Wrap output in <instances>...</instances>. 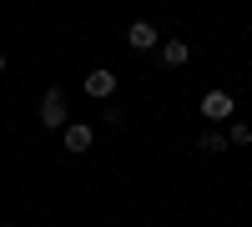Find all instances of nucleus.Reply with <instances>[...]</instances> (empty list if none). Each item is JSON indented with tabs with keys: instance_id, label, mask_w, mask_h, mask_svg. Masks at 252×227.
<instances>
[{
	"instance_id": "2",
	"label": "nucleus",
	"mask_w": 252,
	"mask_h": 227,
	"mask_svg": "<svg viewBox=\"0 0 252 227\" xmlns=\"http://www.w3.org/2000/svg\"><path fill=\"white\" fill-rule=\"evenodd\" d=\"M126 46H131V51H157L161 35H157L152 20H131V26H126Z\"/></svg>"
},
{
	"instance_id": "9",
	"label": "nucleus",
	"mask_w": 252,
	"mask_h": 227,
	"mask_svg": "<svg viewBox=\"0 0 252 227\" xmlns=\"http://www.w3.org/2000/svg\"><path fill=\"white\" fill-rule=\"evenodd\" d=\"M0 76H5V51H0Z\"/></svg>"
},
{
	"instance_id": "3",
	"label": "nucleus",
	"mask_w": 252,
	"mask_h": 227,
	"mask_svg": "<svg viewBox=\"0 0 252 227\" xmlns=\"http://www.w3.org/2000/svg\"><path fill=\"white\" fill-rule=\"evenodd\" d=\"M61 141H66V152H91V141H96V131L86 127V121H66V127H61Z\"/></svg>"
},
{
	"instance_id": "6",
	"label": "nucleus",
	"mask_w": 252,
	"mask_h": 227,
	"mask_svg": "<svg viewBox=\"0 0 252 227\" xmlns=\"http://www.w3.org/2000/svg\"><path fill=\"white\" fill-rule=\"evenodd\" d=\"M187 56H192V46H187V40H177V35H172V40H161V66H172V71H177V66H187Z\"/></svg>"
},
{
	"instance_id": "10",
	"label": "nucleus",
	"mask_w": 252,
	"mask_h": 227,
	"mask_svg": "<svg viewBox=\"0 0 252 227\" xmlns=\"http://www.w3.org/2000/svg\"><path fill=\"white\" fill-rule=\"evenodd\" d=\"M0 227H15V222H0Z\"/></svg>"
},
{
	"instance_id": "7",
	"label": "nucleus",
	"mask_w": 252,
	"mask_h": 227,
	"mask_svg": "<svg viewBox=\"0 0 252 227\" xmlns=\"http://www.w3.org/2000/svg\"><path fill=\"white\" fill-rule=\"evenodd\" d=\"M202 152H207V157H222V152H227V136H222V131H202Z\"/></svg>"
},
{
	"instance_id": "8",
	"label": "nucleus",
	"mask_w": 252,
	"mask_h": 227,
	"mask_svg": "<svg viewBox=\"0 0 252 227\" xmlns=\"http://www.w3.org/2000/svg\"><path fill=\"white\" fill-rule=\"evenodd\" d=\"M227 141H232V147H247V141H252V127H247V121H232V136H227Z\"/></svg>"
},
{
	"instance_id": "4",
	"label": "nucleus",
	"mask_w": 252,
	"mask_h": 227,
	"mask_svg": "<svg viewBox=\"0 0 252 227\" xmlns=\"http://www.w3.org/2000/svg\"><path fill=\"white\" fill-rule=\"evenodd\" d=\"M81 91H86V96H96V101H106V96L116 91V71H106V66H101V71H91L86 81H81Z\"/></svg>"
},
{
	"instance_id": "5",
	"label": "nucleus",
	"mask_w": 252,
	"mask_h": 227,
	"mask_svg": "<svg viewBox=\"0 0 252 227\" xmlns=\"http://www.w3.org/2000/svg\"><path fill=\"white\" fill-rule=\"evenodd\" d=\"M202 116H207V121L232 116V96H227V91H207V96H202Z\"/></svg>"
},
{
	"instance_id": "1",
	"label": "nucleus",
	"mask_w": 252,
	"mask_h": 227,
	"mask_svg": "<svg viewBox=\"0 0 252 227\" xmlns=\"http://www.w3.org/2000/svg\"><path fill=\"white\" fill-rule=\"evenodd\" d=\"M66 91H61V86H51L46 96H40V127H51V131H61V127H66Z\"/></svg>"
}]
</instances>
